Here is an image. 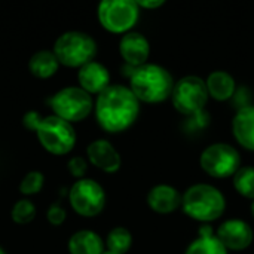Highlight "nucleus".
Wrapping results in <instances>:
<instances>
[{
    "label": "nucleus",
    "instance_id": "nucleus-1",
    "mask_svg": "<svg viewBox=\"0 0 254 254\" xmlns=\"http://www.w3.org/2000/svg\"><path fill=\"white\" fill-rule=\"evenodd\" d=\"M98 125L110 134L124 132L134 125L140 113V101L129 86L110 85L94 103Z\"/></svg>",
    "mask_w": 254,
    "mask_h": 254
},
{
    "label": "nucleus",
    "instance_id": "nucleus-2",
    "mask_svg": "<svg viewBox=\"0 0 254 254\" xmlns=\"http://www.w3.org/2000/svg\"><path fill=\"white\" fill-rule=\"evenodd\" d=\"M22 125L36 134L40 146L54 156L68 155L76 146V131L71 124L55 115L42 116L30 110L22 116Z\"/></svg>",
    "mask_w": 254,
    "mask_h": 254
},
{
    "label": "nucleus",
    "instance_id": "nucleus-3",
    "mask_svg": "<svg viewBox=\"0 0 254 254\" xmlns=\"http://www.w3.org/2000/svg\"><path fill=\"white\" fill-rule=\"evenodd\" d=\"M174 88L173 76L167 68L158 64H144L137 67L129 77V89L138 101L155 104L171 97Z\"/></svg>",
    "mask_w": 254,
    "mask_h": 254
},
{
    "label": "nucleus",
    "instance_id": "nucleus-4",
    "mask_svg": "<svg viewBox=\"0 0 254 254\" xmlns=\"http://www.w3.org/2000/svg\"><path fill=\"white\" fill-rule=\"evenodd\" d=\"M182 207L183 211L193 220L213 222L225 213L226 199L217 188L199 183L190 186L185 192Z\"/></svg>",
    "mask_w": 254,
    "mask_h": 254
},
{
    "label": "nucleus",
    "instance_id": "nucleus-5",
    "mask_svg": "<svg viewBox=\"0 0 254 254\" xmlns=\"http://www.w3.org/2000/svg\"><path fill=\"white\" fill-rule=\"evenodd\" d=\"M60 65L70 68H80L94 61L97 55V42L85 31L70 30L57 37L52 46Z\"/></svg>",
    "mask_w": 254,
    "mask_h": 254
},
{
    "label": "nucleus",
    "instance_id": "nucleus-6",
    "mask_svg": "<svg viewBox=\"0 0 254 254\" xmlns=\"http://www.w3.org/2000/svg\"><path fill=\"white\" fill-rule=\"evenodd\" d=\"M49 106L52 115L73 125L85 121L92 113L94 100L79 86H65L49 98Z\"/></svg>",
    "mask_w": 254,
    "mask_h": 254
},
{
    "label": "nucleus",
    "instance_id": "nucleus-7",
    "mask_svg": "<svg viewBox=\"0 0 254 254\" xmlns=\"http://www.w3.org/2000/svg\"><path fill=\"white\" fill-rule=\"evenodd\" d=\"M97 16L104 30L113 34H127L140 16L134 0H104L98 4Z\"/></svg>",
    "mask_w": 254,
    "mask_h": 254
},
{
    "label": "nucleus",
    "instance_id": "nucleus-8",
    "mask_svg": "<svg viewBox=\"0 0 254 254\" xmlns=\"http://www.w3.org/2000/svg\"><path fill=\"white\" fill-rule=\"evenodd\" d=\"M208 97L205 80L198 76L182 77L177 83H174L171 92V101L176 110L189 118L204 112Z\"/></svg>",
    "mask_w": 254,
    "mask_h": 254
},
{
    "label": "nucleus",
    "instance_id": "nucleus-9",
    "mask_svg": "<svg viewBox=\"0 0 254 254\" xmlns=\"http://www.w3.org/2000/svg\"><path fill=\"white\" fill-rule=\"evenodd\" d=\"M68 201L80 217H95L106 207V192L103 186L92 179L76 180L68 190Z\"/></svg>",
    "mask_w": 254,
    "mask_h": 254
},
{
    "label": "nucleus",
    "instance_id": "nucleus-10",
    "mask_svg": "<svg viewBox=\"0 0 254 254\" xmlns=\"http://www.w3.org/2000/svg\"><path fill=\"white\" fill-rule=\"evenodd\" d=\"M201 168L211 177L226 179L241 168V156L238 150L226 143H214L208 146L199 159Z\"/></svg>",
    "mask_w": 254,
    "mask_h": 254
},
{
    "label": "nucleus",
    "instance_id": "nucleus-11",
    "mask_svg": "<svg viewBox=\"0 0 254 254\" xmlns=\"http://www.w3.org/2000/svg\"><path fill=\"white\" fill-rule=\"evenodd\" d=\"M219 241L229 252H241L252 246L253 243V229L252 226L240 219H232L220 225L217 235Z\"/></svg>",
    "mask_w": 254,
    "mask_h": 254
},
{
    "label": "nucleus",
    "instance_id": "nucleus-12",
    "mask_svg": "<svg viewBox=\"0 0 254 254\" xmlns=\"http://www.w3.org/2000/svg\"><path fill=\"white\" fill-rule=\"evenodd\" d=\"M86 158H88L89 164H92L95 168H98L107 174L116 173L122 164L119 152L115 149V146L110 141H107L104 138L94 140L88 144Z\"/></svg>",
    "mask_w": 254,
    "mask_h": 254
},
{
    "label": "nucleus",
    "instance_id": "nucleus-13",
    "mask_svg": "<svg viewBox=\"0 0 254 254\" xmlns=\"http://www.w3.org/2000/svg\"><path fill=\"white\" fill-rule=\"evenodd\" d=\"M119 54L127 65L137 68L147 64L150 45L141 33L129 31L124 34L119 40Z\"/></svg>",
    "mask_w": 254,
    "mask_h": 254
},
{
    "label": "nucleus",
    "instance_id": "nucleus-14",
    "mask_svg": "<svg viewBox=\"0 0 254 254\" xmlns=\"http://www.w3.org/2000/svg\"><path fill=\"white\" fill-rule=\"evenodd\" d=\"M77 83L89 95H100L112 85L110 73L106 65L94 60L77 70Z\"/></svg>",
    "mask_w": 254,
    "mask_h": 254
},
{
    "label": "nucleus",
    "instance_id": "nucleus-15",
    "mask_svg": "<svg viewBox=\"0 0 254 254\" xmlns=\"http://www.w3.org/2000/svg\"><path fill=\"white\" fill-rule=\"evenodd\" d=\"M183 196L180 192L168 185H158L147 193V205L159 214H170L182 207Z\"/></svg>",
    "mask_w": 254,
    "mask_h": 254
},
{
    "label": "nucleus",
    "instance_id": "nucleus-16",
    "mask_svg": "<svg viewBox=\"0 0 254 254\" xmlns=\"http://www.w3.org/2000/svg\"><path fill=\"white\" fill-rule=\"evenodd\" d=\"M232 131L243 147L254 150V106H246L237 112L232 121Z\"/></svg>",
    "mask_w": 254,
    "mask_h": 254
},
{
    "label": "nucleus",
    "instance_id": "nucleus-17",
    "mask_svg": "<svg viewBox=\"0 0 254 254\" xmlns=\"http://www.w3.org/2000/svg\"><path fill=\"white\" fill-rule=\"evenodd\" d=\"M104 247L106 243L101 237L89 229L74 232L67 243V250L70 254H103L106 252Z\"/></svg>",
    "mask_w": 254,
    "mask_h": 254
},
{
    "label": "nucleus",
    "instance_id": "nucleus-18",
    "mask_svg": "<svg viewBox=\"0 0 254 254\" xmlns=\"http://www.w3.org/2000/svg\"><path fill=\"white\" fill-rule=\"evenodd\" d=\"M60 70V63L52 49H40L28 60V71L37 79H51Z\"/></svg>",
    "mask_w": 254,
    "mask_h": 254
},
{
    "label": "nucleus",
    "instance_id": "nucleus-19",
    "mask_svg": "<svg viewBox=\"0 0 254 254\" xmlns=\"http://www.w3.org/2000/svg\"><path fill=\"white\" fill-rule=\"evenodd\" d=\"M207 91L208 95L217 101L231 100L235 94V79L223 70H216L207 77Z\"/></svg>",
    "mask_w": 254,
    "mask_h": 254
},
{
    "label": "nucleus",
    "instance_id": "nucleus-20",
    "mask_svg": "<svg viewBox=\"0 0 254 254\" xmlns=\"http://www.w3.org/2000/svg\"><path fill=\"white\" fill-rule=\"evenodd\" d=\"M185 254H228V250L219 238L213 235L210 226H202L199 237L189 244Z\"/></svg>",
    "mask_w": 254,
    "mask_h": 254
},
{
    "label": "nucleus",
    "instance_id": "nucleus-21",
    "mask_svg": "<svg viewBox=\"0 0 254 254\" xmlns=\"http://www.w3.org/2000/svg\"><path fill=\"white\" fill-rule=\"evenodd\" d=\"M132 246V235L131 232L124 226L113 228L106 238V247L107 252L116 254H127Z\"/></svg>",
    "mask_w": 254,
    "mask_h": 254
},
{
    "label": "nucleus",
    "instance_id": "nucleus-22",
    "mask_svg": "<svg viewBox=\"0 0 254 254\" xmlns=\"http://www.w3.org/2000/svg\"><path fill=\"white\" fill-rule=\"evenodd\" d=\"M234 186L240 195L254 201V167H241L234 174Z\"/></svg>",
    "mask_w": 254,
    "mask_h": 254
},
{
    "label": "nucleus",
    "instance_id": "nucleus-23",
    "mask_svg": "<svg viewBox=\"0 0 254 254\" xmlns=\"http://www.w3.org/2000/svg\"><path fill=\"white\" fill-rule=\"evenodd\" d=\"M34 217H36V205L28 198L18 199L10 210V219L16 225H28L30 222L34 220Z\"/></svg>",
    "mask_w": 254,
    "mask_h": 254
},
{
    "label": "nucleus",
    "instance_id": "nucleus-24",
    "mask_svg": "<svg viewBox=\"0 0 254 254\" xmlns=\"http://www.w3.org/2000/svg\"><path fill=\"white\" fill-rule=\"evenodd\" d=\"M45 186V176L40 171H30L27 173L22 180L19 182V192L24 196H33L37 195Z\"/></svg>",
    "mask_w": 254,
    "mask_h": 254
},
{
    "label": "nucleus",
    "instance_id": "nucleus-25",
    "mask_svg": "<svg viewBox=\"0 0 254 254\" xmlns=\"http://www.w3.org/2000/svg\"><path fill=\"white\" fill-rule=\"evenodd\" d=\"M67 168H68V173L74 179H77V180L85 179V174L88 171V161L82 156H73V158H70Z\"/></svg>",
    "mask_w": 254,
    "mask_h": 254
},
{
    "label": "nucleus",
    "instance_id": "nucleus-26",
    "mask_svg": "<svg viewBox=\"0 0 254 254\" xmlns=\"http://www.w3.org/2000/svg\"><path fill=\"white\" fill-rule=\"evenodd\" d=\"M67 219L65 210L60 204H51L46 211V220L52 226H61Z\"/></svg>",
    "mask_w": 254,
    "mask_h": 254
},
{
    "label": "nucleus",
    "instance_id": "nucleus-27",
    "mask_svg": "<svg viewBox=\"0 0 254 254\" xmlns=\"http://www.w3.org/2000/svg\"><path fill=\"white\" fill-rule=\"evenodd\" d=\"M138 7H146V9H156V7H161L165 1L164 0H140V1H135Z\"/></svg>",
    "mask_w": 254,
    "mask_h": 254
},
{
    "label": "nucleus",
    "instance_id": "nucleus-28",
    "mask_svg": "<svg viewBox=\"0 0 254 254\" xmlns=\"http://www.w3.org/2000/svg\"><path fill=\"white\" fill-rule=\"evenodd\" d=\"M252 214L254 216V201H253V204H252Z\"/></svg>",
    "mask_w": 254,
    "mask_h": 254
},
{
    "label": "nucleus",
    "instance_id": "nucleus-29",
    "mask_svg": "<svg viewBox=\"0 0 254 254\" xmlns=\"http://www.w3.org/2000/svg\"><path fill=\"white\" fill-rule=\"evenodd\" d=\"M0 254H6V253H4V250L1 249V246H0Z\"/></svg>",
    "mask_w": 254,
    "mask_h": 254
},
{
    "label": "nucleus",
    "instance_id": "nucleus-30",
    "mask_svg": "<svg viewBox=\"0 0 254 254\" xmlns=\"http://www.w3.org/2000/svg\"><path fill=\"white\" fill-rule=\"evenodd\" d=\"M103 254H116V253H112V252H107V250H106Z\"/></svg>",
    "mask_w": 254,
    "mask_h": 254
}]
</instances>
